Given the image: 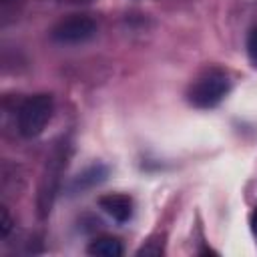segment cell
Returning a JSON list of instances; mask_svg holds the SVG:
<instances>
[{
	"mask_svg": "<svg viewBox=\"0 0 257 257\" xmlns=\"http://www.w3.org/2000/svg\"><path fill=\"white\" fill-rule=\"evenodd\" d=\"M66 159H68V143H56L50 151V155L46 157L44 169H42V177H40V185H38V215L46 217L52 209L54 197L58 193L60 187V177L66 169Z\"/></svg>",
	"mask_w": 257,
	"mask_h": 257,
	"instance_id": "obj_1",
	"label": "cell"
},
{
	"mask_svg": "<svg viewBox=\"0 0 257 257\" xmlns=\"http://www.w3.org/2000/svg\"><path fill=\"white\" fill-rule=\"evenodd\" d=\"M52 110H54V102L50 94L40 92L28 96L18 108V133L26 139L38 137L46 128Z\"/></svg>",
	"mask_w": 257,
	"mask_h": 257,
	"instance_id": "obj_2",
	"label": "cell"
},
{
	"mask_svg": "<svg viewBox=\"0 0 257 257\" xmlns=\"http://www.w3.org/2000/svg\"><path fill=\"white\" fill-rule=\"evenodd\" d=\"M229 78L219 70H209L199 76L189 88V102L197 108H213L217 106L229 92Z\"/></svg>",
	"mask_w": 257,
	"mask_h": 257,
	"instance_id": "obj_3",
	"label": "cell"
},
{
	"mask_svg": "<svg viewBox=\"0 0 257 257\" xmlns=\"http://www.w3.org/2000/svg\"><path fill=\"white\" fill-rule=\"evenodd\" d=\"M96 36V22L84 14H72L62 18L52 30L50 38L58 44H82Z\"/></svg>",
	"mask_w": 257,
	"mask_h": 257,
	"instance_id": "obj_4",
	"label": "cell"
},
{
	"mask_svg": "<svg viewBox=\"0 0 257 257\" xmlns=\"http://www.w3.org/2000/svg\"><path fill=\"white\" fill-rule=\"evenodd\" d=\"M98 205H100V209H102L108 217H112V219L118 221V223L128 221L131 215H133V201H131V197L120 195V193L102 195V197L98 199Z\"/></svg>",
	"mask_w": 257,
	"mask_h": 257,
	"instance_id": "obj_5",
	"label": "cell"
},
{
	"mask_svg": "<svg viewBox=\"0 0 257 257\" xmlns=\"http://www.w3.org/2000/svg\"><path fill=\"white\" fill-rule=\"evenodd\" d=\"M106 175H108V169H106L104 165H100V163L90 165V167H86L78 177H74V181L70 183V191H72V193L86 191V189H90V187L102 183V181L106 179Z\"/></svg>",
	"mask_w": 257,
	"mask_h": 257,
	"instance_id": "obj_6",
	"label": "cell"
},
{
	"mask_svg": "<svg viewBox=\"0 0 257 257\" xmlns=\"http://www.w3.org/2000/svg\"><path fill=\"white\" fill-rule=\"evenodd\" d=\"M88 253L94 257H120L122 245L114 237H96L88 245Z\"/></svg>",
	"mask_w": 257,
	"mask_h": 257,
	"instance_id": "obj_7",
	"label": "cell"
},
{
	"mask_svg": "<svg viewBox=\"0 0 257 257\" xmlns=\"http://www.w3.org/2000/svg\"><path fill=\"white\" fill-rule=\"evenodd\" d=\"M247 54H249V60L253 62V66H257V26L247 36Z\"/></svg>",
	"mask_w": 257,
	"mask_h": 257,
	"instance_id": "obj_8",
	"label": "cell"
},
{
	"mask_svg": "<svg viewBox=\"0 0 257 257\" xmlns=\"http://www.w3.org/2000/svg\"><path fill=\"white\" fill-rule=\"evenodd\" d=\"M10 229H12V217H10L8 207L2 205V207H0V235L6 237V235L10 233Z\"/></svg>",
	"mask_w": 257,
	"mask_h": 257,
	"instance_id": "obj_9",
	"label": "cell"
},
{
	"mask_svg": "<svg viewBox=\"0 0 257 257\" xmlns=\"http://www.w3.org/2000/svg\"><path fill=\"white\" fill-rule=\"evenodd\" d=\"M251 229H253V233L257 235V207H255V211L251 213Z\"/></svg>",
	"mask_w": 257,
	"mask_h": 257,
	"instance_id": "obj_10",
	"label": "cell"
},
{
	"mask_svg": "<svg viewBox=\"0 0 257 257\" xmlns=\"http://www.w3.org/2000/svg\"><path fill=\"white\" fill-rule=\"evenodd\" d=\"M70 2H90V0H70Z\"/></svg>",
	"mask_w": 257,
	"mask_h": 257,
	"instance_id": "obj_11",
	"label": "cell"
}]
</instances>
